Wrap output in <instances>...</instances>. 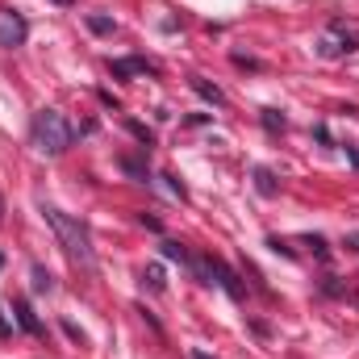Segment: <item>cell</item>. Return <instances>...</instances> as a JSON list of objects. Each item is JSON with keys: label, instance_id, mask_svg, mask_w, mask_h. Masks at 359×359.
Masks as SVG:
<instances>
[{"label": "cell", "instance_id": "1", "mask_svg": "<svg viewBox=\"0 0 359 359\" xmlns=\"http://www.w3.org/2000/svg\"><path fill=\"white\" fill-rule=\"evenodd\" d=\"M42 217H46V226L55 230V238H59V247L67 251V259L80 271H96V251H92L88 226H84L80 217H67V213L55 209V205H42Z\"/></svg>", "mask_w": 359, "mask_h": 359}, {"label": "cell", "instance_id": "2", "mask_svg": "<svg viewBox=\"0 0 359 359\" xmlns=\"http://www.w3.org/2000/svg\"><path fill=\"white\" fill-rule=\"evenodd\" d=\"M29 134H34V147H38L42 155H63V151L76 142V130H72V121H67L59 109H38Z\"/></svg>", "mask_w": 359, "mask_h": 359}, {"label": "cell", "instance_id": "3", "mask_svg": "<svg viewBox=\"0 0 359 359\" xmlns=\"http://www.w3.org/2000/svg\"><path fill=\"white\" fill-rule=\"evenodd\" d=\"M25 38H29L25 17L17 8H0V46L4 50H17V46H25Z\"/></svg>", "mask_w": 359, "mask_h": 359}, {"label": "cell", "instance_id": "4", "mask_svg": "<svg viewBox=\"0 0 359 359\" xmlns=\"http://www.w3.org/2000/svg\"><path fill=\"white\" fill-rule=\"evenodd\" d=\"M318 50H322L326 59H334V55H343V50H355V38H351V34H343V29L334 25V29L322 38V46H318Z\"/></svg>", "mask_w": 359, "mask_h": 359}, {"label": "cell", "instance_id": "5", "mask_svg": "<svg viewBox=\"0 0 359 359\" xmlns=\"http://www.w3.org/2000/svg\"><path fill=\"white\" fill-rule=\"evenodd\" d=\"M113 76L117 80H126V76H155V63H147V59H117Z\"/></svg>", "mask_w": 359, "mask_h": 359}, {"label": "cell", "instance_id": "6", "mask_svg": "<svg viewBox=\"0 0 359 359\" xmlns=\"http://www.w3.org/2000/svg\"><path fill=\"white\" fill-rule=\"evenodd\" d=\"M17 322H21L29 334H42V326H38V318L29 313V305H25V301H17Z\"/></svg>", "mask_w": 359, "mask_h": 359}, {"label": "cell", "instance_id": "7", "mask_svg": "<svg viewBox=\"0 0 359 359\" xmlns=\"http://www.w3.org/2000/svg\"><path fill=\"white\" fill-rule=\"evenodd\" d=\"M192 92H201V96H205L209 104H217V109L226 104V96H222V92L213 88V84H205V80H192Z\"/></svg>", "mask_w": 359, "mask_h": 359}, {"label": "cell", "instance_id": "8", "mask_svg": "<svg viewBox=\"0 0 359 359\" xmlns=\"http://www.w3.org/2000/svg\"><path fill=\"white\" fill-rule=\"evenodd\" d=\"M29 276H34V288H38V292H50V288H55L50 271L42 268V264H34V268H29Z\"/></svg>", "mask_w": 359, "mask_h": 359}, {"label": "cell", "instance_id": "9", "mask_svg": "<svg viewBox=\"0 0 359 359\" xmlns=\"http://www.w3.org/2000/svg\"><path fill=\"white\" fill-rule=\"evenodd\" d=\"M255 188H259L264 196H276V176H271L268 168H259V172H255Z\"/></svg>", "mask_w": 359, "mask_h": 359}, {"label": "cell", "instance_id": "10", "mask_svg": "<svg viewBox=\"0 0 359 359\" xmlns=\"http://www.w3.org/2000/svg\"><path fill=\"white\" fill-rule=\"evenodd\" d=\"M163 255H168V259H180V264H188V251H184L180 243H163Z\"/></svg>", "mask_w": 359, "mask_h": 359}, {"label": "cell", "instance_id": "11", "mask_svg": "<svg viewBox=\"0 0 359 359\" xmlns=\"http://www.w3.org/2000/svg\"><path fill=\"white\" fill-rule=\"evenodd\" d=\"M88 25L96 34H113V21H109V17H88Z\"/></svg>", "mask_w": 359, "mask_h": 359}, {"label": "cell", "instance_id": "12", "mask_svg": "<svg viewBox=\"0 0 359 359\" xmlns=\"http://www.w3.org/2000/svg\"><path fill=\"white\" fill-rule=\"evenodd\" d=\"M264 126L268 130H284V117H276V109H264Z\"/></svg>", "mask_w": 359, "mask_h": 359}, {"label": "cell", "instance_id": "13", "mask_svg": "<svg viewBox=\"0 0 359 359\" xmlns=\"http://www.w3.org/2000/svg\"><path fill=\"white\" fill-rule=\"evenodd\" d=\"M147 280H151V288H163V268H151L147 271Z\"/></svg>", "mask_w": 359, "mask_h": 359}, {"label": "cell", "instance_id": "14", "mask_svg": "<svg viewBox=\"0 0 359 359\" xmlns=\"http://www.w3.org/2000/svg\"><path fill=\"white\" fill-rule=\"evenodd\" d=\"M192 359H209V355H205V351H192Z\"/></svg>", "mask_w": 359, "mask_h": 359}, {"label": "cell", "instance_id": "15", "mask_svg": "<svg viewBox=\"0 0 359 359\" xmlns=\"http://www.w3.org/2000/svg\"><path fill=\"white\" fill-rule=\"evenodd\" d=\"M55 4H72V0H55Z\"/></svg>", "mask_w": 359, "mask_h": 359}, {"label": "cell", "instance_id": "16", "mask_svg": "<svg viewBox=\"0 0 359 359\" xmlns=\"http://www.w3.org/2000/svg\"><path fill=\"white\" fill-rule=\"evenodd\" d=\"M0 268H4V255H0Z\"/></svg>", "mask_w": 359, "mask_h": 359}, {"label": "cell", "instance_id": "17", "mask_svg": "<svg viewBox=\"0 0 359 359\" xmlns=\"http://www.w3.org/2000/svg\"><path fill=\"white\" fill-rule=\"evenodd\" d=\"M0 213H4V201H0Z\"/></svg>", "mask_w": 359, "mask_h": 359}]
</instances>
